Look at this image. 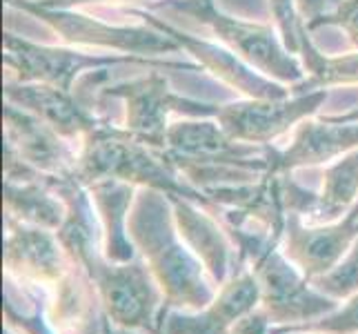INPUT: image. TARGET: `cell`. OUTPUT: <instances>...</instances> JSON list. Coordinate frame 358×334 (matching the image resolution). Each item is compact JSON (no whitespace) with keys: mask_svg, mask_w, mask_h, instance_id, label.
<instances>
[{"mask_svg":"<svg viewBox=\"0 0 358 334\" xmlns=\"http://www.w3.org/2000/svg\"><path fill=\"white\" fill-rule=\"evenodd\" d=\"M49 185L67 205V218L56 234L71 261L94 281L109 321L116 330L160 334L165 296L141 256L118 263L103 254V228L90 190L73 176H52Z\"/></svg>","mask_w":358,"mask_h":334,"instance_id":"6da1fadb","label":"cell"},{"mask_svg":"<svg viewBox=\"0 0 358 334\" xmlns=\"http://www.w3.org/2000/svg\"><path fill=\"white\" fill-rule=\"evenodd\" d=\"M136 252L163 290V310L199 312L216 299L218 288L201 258L180 239L174 207L165 192L138 188L127 218Z\"/></svg>","mask_w":358,"mask_h":334,"instance_id":"7a4b0ae2","label":"cell"},{"mask_svg":"<svg viewBox=\"0 0 358 334\" xmlns=\"http://www.w3.org/2000/svg\"><path fill=\"white\" fill-rule=\"evenodd\" d=\"M271 145L243 143L207 118L171 123L163 156L178 174L207 192L218 185H241L269 172Z\"/></svg>","mask_w":358,"mask_h":334,"instance_id":"3957f363","label":"cell"},{"mask_svg":"<svg viewBox=\"0 0 358 334\" xmlns=\"http://www.w3.org/2000/svg\"><path fill=\"white\" fill-rule=\"evenodd\" d=\"M225 230L236 245V272L247 267L256 277L261 288V307L267 312L271 326L305 323L338 307V301L312 288V283L280 250V241L271 234L234 225H225Z\"/></svg>","mask_w":358,"mask_h":334,"instance_id":"277c9868","label":"cell"},{"mask_svg":"<svg viewBox=\"0 0 358 334\" xmlns=\"http://www.w3.org/2000/svg\"><path fill=\"white\" fill-rule=\"evenodd\" d=\"M73 179L80 181L85 188L107 179L122 181L136 185V188H150L165 194L182 196V199L207 207L209 212L214 209L207 194L185 181L167 163L163 152L141 143L127 130L114 127L105 120L83 139Z\"/></svg>","mask_w":358,"mask_h":334,"instance_id":"5b68a950","label":"cell"},{"mask_svg":"<svg viewBox=\"0 0 358 334\" xmlns=\"http://www.w3.org/2000/svg\"><path fill=\"white\" fill-rule=\"evenodd\" d=\"M3 63L16 71L20 83H47L65 92H73V83L83 71H98L114 65H145L154 69H185L203 71L199 63H176V60H158L129 54H87L71 47H49L5 32L3 36Z\"/></svg>","mask_w":358,"mask_h":334,"instance_id":"8992f818","label":"cell"},{"mask_svg":"<svg viewBox=\"0 0 358 334\" xmlns=\"http://www.w3.org/2000/svg\"><path fill=\"white\" fill-rule=\"evenodd\" d=\"M154 7L174 9L201 20L227 49H231L245 63H250L256 71L265 74L271 81L292 88L305 78L303 63L296 60V56L269 25L245 22L241 18L227 16L216 7L214 0H165V3H156Z\"/></svg>","mask_w":358,"mask_h":334,"instance_id":"52a82bcc","label":"cell"},{"mask_svg":"<svg viewBox=\"0 0 358 334\" xmlns=\"http://www.w3.org/2000/svg\"><path fill=\"white\" fill-rule=\"evenodd\" d=\"M103 98H122L125 101V125L134 139L154 147L165 150V139L169 130V118L187 116V118H216L218 103L194 101V98L178 96L169 90V81L163 74L152 71L143 78L109 85L101 90Z\"/></svg>","mask_w":358,"mask_h":334,"instance_id":"ba28073f","label":"cell"},{"mask_svg":"<svg viewBox=\"0 0 358 334\" xmlns=\"http://www.w3.org/2000/svg\"><path fill=\"white\" fill-rule=\"evenodd\" d=\"M7 5L27 11L34 18L43 20L49 29L58 34L67 45L105 47L129 56H147L180 52V45L152 25H112L98 18L85 16L76 9H47L36 0H5Z\"/></svg>","mask_w":358,"mask_h":334,"instance_id":"9c48e42d","label":"cell"},{"mask_svg":"<svg viewBox=\"0 0 358 334\" xmlns=\"http://www.w3.org/2000/svg\"><path fill=\"white\" fill-rule=\"evenodd\" d=\"M325 101L327 90L292 94L287 98H276V101L245 98V101L220 105L216 118L231 139L269 145L292 127H299L303 120L316 116Z\"/></svg>","mask_w":358,"mask_h":334,"instance_id":"30bf717a","label":"cell"},{"mask_svg":"<svg viewBox=\"0 0 358 334\" xmlns=\"http://www.w3.org/2000/svg\"><path fill=\"white\" fill-rule=\"evenodd\" d=\"M131 14L143 18V22L152 25V27L160 29L163 34L171 36V39L180 45V49L189 52L196 58V63H199L203 69H207L209 74H214L218 81H223L225 85H229L231 90L241 92L245 98L276 101V98L292 96L289 85H282L278 81L267 78L265 74H261V71H254V67L250 63H245V60L234 54L231 49L185 34V32L171 27L169 22L160 20L158 16L150 14V11H145V9H131Z\"/></svg>","mask_w":358,"mask_h":334,"instance_id":"8fae6325","label":"cell"},{"mask_svg":"<svg viewBox=\"0 0 358 334\" xmlns=\"http://www.w3.org/2000/svg\"><path fill=\"white\" fill-rule=\"evenodd\" d=\"M358 239V201L343 218L323 225H310L289 212L285 234L280 239V250L301 270V274L312 281L334 267L350 252Z\"/></svg>","mask_w":358,"mask_h":334,"instance_id":"7c38bea8","label":"cell"},{"mask_svg":"<svg viewBox=\"0 0 358 334\" xmlns=\"http://www.w3.org/2000/svg\"><path fill=\"white\" fill-rule=\"evenodd\" d=\"M71 267L58 234L5 214V274L54 288Z\"/></svg>","mask_w":358,"mask_h":334,"instance_id":"4fadbf2b","label":"cell"},{"mask_svg":"<svg viewBox=\"0 0 358 334\" xmlns=\"http://www.w3.org/2000/svg\"><path fill=\"white\" fill-rule=\"evenodd\" d=\"M354 150H358V109L341 116H312L296 127L287 150H271L269 172L287 174L301 167L329 165Z\"/></svg>","mask_w":358,"mask_h":334,"instance_id":"5bb4252c","label":"cell"},{"mask_svg":"<svg viewBox=\"0 0 358 334\" xmlns=\"http://www.w3.org/2000/svg\"><path fill=\"white\" fill-rule=\"evenodd\" d=\"M3 120L5 147L14 152L22 163L49 176H76L78 152H73L69 141L63 139L52 125L7 101L3 107Z\"/></svg>","mask_w":358,"mask_h":334,"instance_id":"9a60e30c","label":"cell"},{"mask_svg":"<svg viewBox=\"0 0 358 334\" xmlns=\"http://www.w3.org/2000/svg\"><path fill=\"white\" fill-rule=\"evenodd\" d=\"M261 305V288L250 270H238L216 299L199 312L163 310L160 334H231L234 323Z\"/></svg>","mask_w":358,"mask_h":334,"instance_id":"2e32d148","label":"cell"},{"mask_svg":"<svg viewBox=\"0 0 358 334\" xmlns=\"http://www.w3.org/2000/svg\"><path fill=\"white\" fill-rule=\"evenodd\" d=\"M167 199L174 207V221L180 239L201 258L216 288L225 286L238 267L236 245L229 239L225 225L214 212L189 199L176 194H167Z\"/></svg>","mask_w":358,"mask_h":334,"instance_id":"e0dca14e","label":"cell"},{"mask_svg":"<svg viewBox=\"0 0 358 334\" xmlns=\"http://www.w3.org/2000/svg\"><path fill=\"white\" fill-rule=\"evenodd\" d=\"M5 101L38 116L67 141H83L103 123L87 109V105L78 101L73 92H65L47 83H5Z\"/></svg>","mask_w":358,"mask_h":334,"instance_id":"ac0fdd59","label":"cell"},{"mask_svg":"<svg viewBox=\"0 0 358 334\" xmlns=\"http://www.w3.org/2000/svg\"><path fill=\"white\" fill-rule=\"evenodd\" d=\"M87 190L103 228V254L109 261L118 263L134 261L138 252H136V245L129 239L127 218L138 188L122 181L107 179L87 185Z\"/></svg>","mask_w":358,"mask_h":334,"instance_id":"d6986e66","label":"cell"},{"mask_svg":"<svg viewBox=\"0 0 358 334\" xmlns=\"http://www.w3.org/2000/svg\"><path fill=\"white\" fill-rule=\"evenodd\" d=\"M358 201V150L336 158L323 172V188L316 192L314 209L307 216L310 225L334 223L348 214Z\"/></svg>","mask_w":358,"mask_h":334,"instance_id":"ffe728a7","label":"cell"},{"mask_svg":"<svg viewBox=\"0 0 358 334\" xmlns=\"http://www.w3.org/2000/svg\"><path fill=\"white\" fill-rule=\"evenodd\" d=\"M301 58L305 78L292 85V94L327 90L334 85H358V54L327 56L310 41L307 29H301Z\"/></svg>","mask_w":358,"mask_h":334,"instance_id":"44dd1931","label":"cell"},{"mask_svg":"<svg viewBox=\"0 0 358 334\" xmlns=\"http://www.w3.org/2000/svg\"><path fill=\"white\" fill-rule=\"evenodd\" d=\"M5 326L18 334H60L47 319V296L41 286L5 274Z\"/></svg>","mask_w":358,"mask_h":334,"instance_id":"7402d4cb","label":"cell"},{"mask_svg":"<svg viewBox=\"0 0 358 334\" xmlns=\"http://www.w3.org/2000/svg\"><path fill=\"white\" fill-rule=\"evenodd\" d=\"M310 283L314 290L334 301H348L350 296L358 294V239L334 267L325 274L314 277Z\"/></svg>","mask_w":358,"mask_h":334,"instance_id":"603a6c76","label":"cell"},{"mask_svg":"<svg viewBox=\"0 0 358 334\" xmlns=\"http://www.w3.org/2000/svg\"><path fill=\"white\" fill-rule=\"evenodd\" d=\"M292 332H323V334H358V294L350 296L343 307L318 319L296 326H271L269 334H292Z\"/></svg>","mask_w":358,"mask_h":334,"instance_id":"cb8c5ba5","label":"cell"},{"mask_svg":"<svg viewBox=\"0 0 358 334\" xmlns=\"http://www.w3.org/2000/svg\"><path fill=\"white\" fill-rule=\"evenodd\" d=\"M271 16L276 20L278 36L292 54L301 52V20L296 11V0H267Z\"/></svg>","mask_w":358,"mask_h":334,"instance_id":"d4e9b609","label":"cell"},{"mask_svg":"<svg viewBox=\"0 0 358 334\" xmlns=\"http://www.w3.org/2000/svg\"><path fill=\"white\" fill-rule=\"evenodd\" d=\"M338 27L348 34L350 43L354 45V49H358V0H338V5L334 11H327L320 18L312 20L307 27V32H314L318 27Z\"/></svg>","mask_w":358,"mask_h":334,"instance_id":"484cf974","label":"cell"},{"mask_svg":"<svg viewBox=\"0 0 358 334\" xmlns=\"http://www.w3.org/2000/svg\"><path fill=\"white\" fill-rule=\"evenodd\" d=\"M269 328H271V321L263 307L258 305L256 310L241 316L236 323H234L231 334H269Z\"/></svg>","mask_w":358,"mask_h":334,"instance_id":"4316f807","label":"cell"},{"mask_svg":"<svg viewBox=\"0 0 358 334\" xmlns=\"http://www.w3.org/2000/svg\"><path fill=\"white\" fill-rule=\"evenodd\" d=\"M329 3L338 5V0H296V11H299L301 27H307L312 20L327 14L325 9H327Z\"/></svg>","mask_w":358,"mask_h":334,"instance_id":"83f0119b","label":"cell"},{"mask_svg":"<svg viewBox=\"0 0 358 334\" xmlns=\"http://www.w3.org/2000/svg\"><path fill=\"white\" fill-rule=\"evenodd\" d=\"M36 3L47 9H78L90 3H138V0H36Z\"/></svg>","mask_w":358,"mask_h":334,"instance_id":"f1b7e54d","label":"cell"},{"mask_svg":"<svg viewBox=\"0 0 358 334\" xmlns=\"http://www.w3.org/2000/svg\"><path fill=\"white\" fill-rule=\"evenodd\" d=\"M292 334H323V332H292Z\"/></svg>","mask_w":358,"mask_h":334,"instance_id":"f546056e","label":"cell"},{"mask_svg":"<svg viewBox=\"0 0 358 334\" xmlns=\"http://www.w3.org/2000/svg\"><path fill=\"white\" fill-rule=\"evenodd\" d=\"M5 334H18V332H14L11 328H7V326H5Z\"/></svg>","mask_w":358,"mask_h":334,"instance_id":"4dcf8cb0","label":"cell"},{"mask_svg":"<svg viewBox=\"0 0 358 334\" xmlns=\"http://www.w3.org/2000/svg\"><path fill=\"white\" fill-rule=\"evenodd\" d=\"M116 334H138V332H125V330H118Z\"/></svg>","mask_w":358,"mask_h":334,"instance_id":"1f68e13d","label":"cell"}]
</instances>
